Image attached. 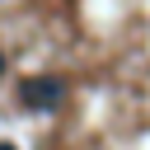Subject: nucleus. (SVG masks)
<instances>
[{"label": "nucleus", "mask_w": 150, "mask_h": 150, "mask_svg": "<svg viewBox=\"0 0 150 150\" xmlns=\"http://www.w3.org/2000/svg\"><path fill=\"white\" fill-rule=\"evenodd\" d=\"M66 98V84L61 80H28L23 84V103L28 108H56Z\"/></svg>", "instance_id": "obj_1"}, {"label": "nucleus", "mask_w": 150, "mask_h": 150, "mask_svg": "<svg viewBox=\"0 0 150 150\" xmlns=\"http://www.w3.org/2000/svg\"><path fill=\"white\" fill-rule=\"evenodd\" d=\"M0 150H14V145H9V141H5V145H0Z\"/></svg>", "instance_id": "obj_2"}, {"label": "nucleus", "mask_w": 150, "mask_h": 150, "mask_svg": "<svg viewBox=\"0 0 150 150\" xmlns=\"http://www.w3.org/2000/svg\"><path fill=\"white\" fill-rule=\"evenodd\" d=\"M0 70H5V56H0Z\"/></svg>", "instance_id": "obj_3"}]
</instances>
